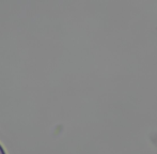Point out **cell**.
<instances>
[{"label": "cell", "mask_w": 157, "mask_h": 154, "mask_svg": "<svg viewBox=\"0 0 157 154\" xmlns=\"http://www.w3.org/2000/svg\"><path fill=\"white\" fill-rule=\"evenodd\" d=\"M0 154H6V151H4V149L2 148L1 144H0Z\"/></svg>", "instance_id": "cell-1"}]
</instances>
